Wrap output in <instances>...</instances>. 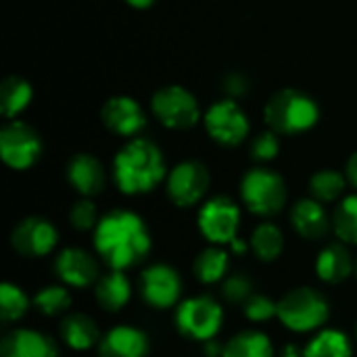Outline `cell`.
Listing matches in <instances>:
<instances>
[{"instance_id":"8992f818","label":"cell","mask_w":357,"mask_h":357,"mask_svg":"<svg viewBox=\"0 0 357 357\" xmlns=\"http://www.w3.org/2000/svg\"><path fill=\"white\" fill-rule=\"evenodd\" d=\"M182 337L192 341H211L224 326V307L209 295H197L180 301L174 316Z\"/></svg>"},{"instance_id":"5b68a950","label":"cell","mask_w":357,"mask_h":357,"mask_svg":"<svg viewBox=\"0 0 357 357\" xmlns=\"http://www.w3.org/2000/svg\"><path fill=\"white\" fill-rule=\"evenodd\" d=\"M241 199L253 215L272 218L280 213L287 203V184L278 172L259 165L243 176Z\"/></svg>"},{"instance_id":"484cf974","label":"cell","mask_w":357,"mask_h":357,"mask_svg":"<svg viewBox=\"0 0 357 357\" xmlns=\"http://www.w3.org/2000/svg\"><path fill=\"white\" fill-rule=\"evenodd\" d=\"M251 251L259 261H276L284 251V234L276 224L264 222L251 234Z\"/></svg>"},{"instance_id":"74e56055","label":"cell","mask_w":357,"mask_h":357,"mask_svg":"<svg viewBox=\"0 0 357 357\" xmlns=\"http://www.w3.org/2000/svg\"><path fill=\"white\" fill-rule=\"evenodd\" d=\"M203 351H205V356L207 357H222V354H224V345H220L215 339H211V341H205V343H203Z\"/></svg>"},{"instance_id":"603a6c76","label":"cell","mask_w":357,"mask_h":357,"mask_svg":"<svg viewBox=\"0 0 357 357\" xmlns=\"http://www.w3.org/2000/svg\"><path fill=\"white\" fill-rule=\"evenodd\" d=\"M228 268H230L228 251L220 245H211L195 257L192 274L201 284H215L226 278Z\"/></svg>"},{"instance_id":"44dd1931","label":"cell","mask_w":357,"mask_h":357,"mask_svg":"<svg viewBox=\"0 0 357 357\" xmlns=\"http://www.w3.org/2000/svg\"><path fill=\"white\" fill-rule=\"evenodd\" d=\"M59 333H61V341L73 351H88L92 347H98L102 339L98 324L88 314H82V312L67 314L61 320Z\"/></svg>"},{"instance_id":"cb8c5ba5","label":"cell","mask_w":357,"mask_h":357,"mask_svg":"<svg viewBox=\"0 0 357 357\" xmlns=\"http://www.w3.org/2000/svg\"><path fill=\"white\" fill-rule=\"evenodd\" d=\"M222 357H274V345L261 331H241L228 339Z\"/></svg>"},{"instance_id":"ffe728a7","label":"cell","mask_w":357,"mask_h":357,"mask_svg":"<svg viewBox=\"0 0 357 357\" xmlns=\"http://www.w3.org/2000/svg\"><path fill=\"white\" fill-rule=\"evenodd\" d=\"M356 272V261L345 243H328L316 257V274L326 284H341Z\"/></svg>"},{"instance_id":"9c48e42d","label":"cell","mask_w":357,"mask_h":357,"mask_svg":"<svg viewBox=\"0 0 357 357\" xmlns=\"http://www.w3.org/2000/svg\"><path fill=\"white\" fill-rule=\"evenodd\" d=\"M8 241L17 255L25 259H40L54 251L59 243V230L46 218L27 215L10 230Z\"/></svg>"},{"instance_id":"e0dca14e","label":"cell","mask_w":357,"mask_h":357,"mask_svg":"<svg viewBox=\"0 0 357 357\" xmlns=\"http://www.w3.org/2000/svg\"><path fill=\"white\" fill-rule=\"evenodd\" d=\"M0 357H59L50 337L31 328H15L2 337Z\"/></svg>"},{"instance_id":"83f0119b","label":"cell","mask_w":357,"mask_h":357,"mask_svg":"<svg viewBox=\"0 0 357 357\" xmlns=\"http://www.w3.org/2000/svg\"><path fill=\"white\" fill-rule=\"evenodd\" d=\"M347 176L337 169H322L310 178V195L320 203H335L345 195Z\"/></svg>"},{"instance_id":"7c38bea8","label":"cell","mask_w":357,"mask_h":357,"mask_svg":"<svg viewBox=\"0 0 357 357\" xmlns=\"http://www.w3.org/2000/svg\"><path fill=\"white\" fill-rule=\"evenodd\" d=\"M140 297L153 310H169L180 305L182 278L167 264H153L140 274Z\"/></svg>"},{"instance_id":"7bdbcfd3","label":"cell","mask_w":357,"mask_h":357,"mask_svg":"<svg viewBox=\"0 0 357 357\" xmlns=\"http://www.w3.org/2000/svg\"><path fill=\"white\" fill-rule=\"evenodd\" d=\"M356 339H357V326H356Z\"/></svg>"},{"instance_id":"ab89813d","label":"cell","mask_w":357,"mask_h":357,"mask_svg":"<svg viewBox=\"0 0 357 357\" xmlns=\"http://www.w3.org/2000/svg\"><path fill=\"white\" fill-rule=\"evenodd\" d=\"M282 357H303V351L297 345H287L282 349Z\"/></svg>"},{"instance_id":"b9f144b4","label":"cell","mask_w":357,"mask_h":357,"mask_svg":"<svg viewBox=\"0 0 357 357\" xmlns=\"http://www.w3.org/2000/svg\"><path fill=\"white\" fill-rule=\"evenodd\" d=\"M356 276H357V261H356Z\"/></svg>"},{"instance_id":"4316f807","label":"cell","mask_w":357,"mask_h":357,"mask_svg":"<svg viewBox=\"0 0 357 357\" xmlns=\"http://www.w3.org/2000/svg\"><path fill=\"white\" fill-rule=\"evenodd\" d=\"M31 100V86L17 75H10L0 86V109L6 119L17 117Z\"/></svg>"},{"instance_id":"60d3db41","label":"cell","mask_w":357,"mask_h":357,"mask_svg":"<svg viewBox=\"0 0 357 357\" xmlns=\"http://www.w3.org/2000/svg\"><path fill=\"white\" fill-rule=\"evenodd\" d=\"M128 4H132V6H136V8H146V6H151L155 0H126Z\"/></svg>"},{"instance_id":"8fae6325","label":"cell","mask_w":357,"mask_h":357,"mask_svg":"<svg viewBox=\"0 0 357 357\" xmlns=\"http://www.w3.org/2000/svg\"><path fill=\"white\" fill-rule=\"evenodd\" d=\"M0 155L10 169H29L42 155V140L31 126L10 121L0 132Z\"/></svg>"},{"instance_id":"4dcf8cb0","label":"cell","mask_w":357,"mask_h":357,"mask_svg":"<svg viewBox=\"0 0 357 357\" xmlns=\"http://www.w3.org/2000/svg\"><path fill=\"white\" fill-rule=\"evenodd\" d=\"M29 310V297L25 291L13 282H4L0 287V318L4 324L19 322Z\"/></svg>"},{"instance_id":"6da1fadb","label":"cell","mask_w":357,"mask_h":357,"mask_svg":"<svg viewBox=\"0 0 357 357\" xmlns=\"http://www.w3.org/2000/svg\"><path fill=\"white\" fill-rule=\"evenodd\" d=\"M94 251L109 270L126 272L146 259L153 249L144 220L128 209H111L100 215L92 234Z\"/></svg>"},{"instance_id":"30bf717a","label":"cell","mask_w":357,"mask_h":357,"mask_svg":"<svg viewBox=\"0 0 357 357\" xmlns=\"http://www.w3.org/2000/svg\"><path fill=\"white\" fill-rule=\"evenodd\" d=\"M155 117L172 130H188L199 121V102L182 86H165L153 96Z\"/></svg>"},{"instance_id":"ba28073f","label":"cell","mask_w":357,"mask_h":357,"mask_svg":"<svg viewBox=\"0 0 357 357\" xmlns=\"http://www.w3.org/2000/svg\"><path fill=\"white\" fill-rule=\"evenodd\" d=\"M209 184H211L209 169L201 161L188 159L178 163L169 172L165 182V192L176 207L186 209V207H195L197 203H201V199H205Z\"/></svg>"},{"instance_id":"7a4b0ae2","label":"cell","mask_w":357,"mask_h":357,"mask_svg":"<svg viewBox=\"0 0 357 357\" xmlns=\"http://www.w3.org/2000/svg\"><path fill=\"white\" fill-rule=\"evenodd\" d=\"M165 178V161L159 146L146 138H134L113 159V180L128 195H146Z\"/></svg>"},{"instance_id":"d6a6232c","label":"cell","mask_w":357,"mask_h":357,"mask_svg":"<svg viewBox=\"0 0 357 357\" xmlns=\"http://www.w3.org/2000/svg\"><path fill=\"white\" fill-rule=\"evenodd\" d=\"M243 314L251 322H268L272 318H278V301L270 299L268 295L253 293L243 303Z\"/></svg>"},{"instance_id":"3957f363","label":"cell","mask_w":357,"mask_h":357,"mask_svg":"<svg viewBox=\"0 0 357 357\" xmlns=\"http://www.w3.org/2000/svg\"><path fill=\"white\" fill-rule=\"evenodd\" d=\"M331 318V305L326 297L312 287L291 289L278 301V320L291 333H314L322 331V326Z\"/></svg>"},{"instance_id":"5bb4252c","label":"cell","mask_w":357,"mask_h":357,"mask_svg":"<svg viewBox=\"0 0 357 357\" xmlns=\"http://www.w3.org/2000/svg\"><path fill=\"white\" fill-rule=\"evenodd\" d=\"M54 274L65 287L71 289L94 287L100 278L96 257L79 247H67L54 257Z\"/></svg>"},{"instance_id":"7402d4cb","label":"cell","mask_w":357,"mask_h":357,"mask_svg":"<svg viewBox=\"0 0 357 357\" xmlns=\"http://www.w3.org/2000/svg\"><path fill=\"white\" fill-rule=\"evenodd\" d=\"M94 299H96L98 307L105 310L107 314L121 312L132 299L130 278L119 270H109L94 284Z\"/></svg>"},{"instance_id":"e575fe53","label":"cell","mask_w":357,"mask_h":357,"mask_svg":"<svg viewBox=\"0 0 357 357\" xmlns=\"http://www.w3.org/2000/svg\"><path fill=\"white\" fill-rule=\"evenodd\" d=\"M222 295L228 303H245L253 295V282L245 274H232L224 280Z\"/></svg>"},{"instance_id":"1f68e13d","label":"cell","mask_w":357,"mask_h":357,"mask_svg":"<svg viewBox=\"0 0 357 357\" xmlns=\"http://www.w3.org/2000/svg\"><path fill=\"white\" fill-rule=\"evenodd\" d=\"M69 222H71V226L77 232H88V230L94 232V228L100 222L98 209H96L94 201L92 199H84V197L79 201H75L71 205V209H69Z\"/></svg>"},{"instance_id":"8d00e7d4","label":"cell","mask_w":357,"mask_h":357,"mask_svg":"<svg viewBox=\"0 0 357 357\" xmlns=\"http://www.w3.org/2000/svg\"><path fill=\"white\" fill-rule=\"evenodd\" d=\"M345 176H347V182L357 188V151L349 157V161H347V165H345Z\"/></svg>"},{"instance_id":"d4e9b609","label":"cell","mask_w":357,"mask_h":357,"mask_svg":"<svg viewBox=\"0 0 357 357\" xmlns=\"http://www.w3.org/2000/svg\"><path fill=\"white\" fill-rule=\"evenodd\" d=\"M354 347L349 337L337 328H322L303 347V357H351Z\"/></svg>"},{"instance_id":"836d02e7","label":"cell","mask_w":357,"mask_h":357,"mask_svg":"<svg viewBox=\"0 0 357 357\" xmlns=\"http://www.w3.org/2000/svg\"><path fill=\"white\" fill-rule=\"evenodd\" d=\"M278 153H280V142H278V136L274 130H266V132L257 134L249 146V155L257 163H270L276 159Z\"/></svg>"},{"instance_id":"9a60e30c","label":"cell","mask_w":357,"mask_h":357,"mask_svg":"<svg viewBox=\"0 0 357 357\" xmlns=\"http://www.w3.org/2000/svg\"><path fill=\"white\" fill-rule=\"evenodd\" d=\"M100 119L107 126V130L123 138H136L146 126L142 107L130 96L109 98L100 109Z\"/></svg>"},{"instance_id":"52a82bcc","label":"cell","mask_w":357,"mask_h":357,"mask_svg":"<svg viewBox=\"0 0 357 357\" xmlns=\"http://www.w3.org/2000/svg\"><path fill=\"white\" fill-rule=\"evenodd\" d=\"M199 232L211 245H230L238 236L241 228V207L226 195L211 197L203 203L197 215Z\"/></svg>"},{"instance_id":"d6986e66","label":"cell","mask_w":357,"mask_h":357,"mask_svg":"<svg viewBox=\"0 0 357 357\" xmlns=\"http://www.w3.org/2000/svg\"><path fill=\"white\" fill-rule=\"evenodd\" d=\"M293 230L305 241H322L333 230V220L316 199H301L291 209Z\"/></svg>"},{"instance_id":"f35d334b","label":"cell","mask_w":357,"mask_h":357,"mask_svg":"<svg viewBox=\"0 0 357 357\" xmlns=\"http://www.w3.org/2000/svg\"><path fill=\"white\" fill-rule=\"evenodd\" d=\"M228 247H230V251H232L234 255H245V253H247V251L251 249V245H249L247 241L238 238V236H236V238H234V241H232V243H230Z\"/></svg>"},{"instance_id":"f1b7e54d","label":"cell","mask_w":357,"mask_h":357,"mask_svg":"<svg viewBox=\"0 0 357 357\" xmlns=\"http://www.w3.org/2000/svg\"><path fill=\"white\" fill-rule=\"evenodd\" d=\"M33 307L48 318L63 316L71 307V293L65 284H48L40 289L33 297Z\"/></svg>"},{"instance_id":"f546056e","label":"cell","mask_w":357,"mask_h":357,"mask_svg":"<svg viewBox=\"0 0 357 357\" xmlns=\"http://www.w3.org/2000/svg\"><path fill=\"white\" fill-rule=\"evenodd\" d=\"M333 230L341 243L357 245V195H349L339 203L333 215Z\"/></svg>"},{"instance_id":"d590c367","label":"cell","mask_w":357,"mask_h":357,"mask_svg":"<svg viewBox=\"0 0 357 357\" xmlns=\"http://www.w3.org/2000/svg\"><path fill=\"white\" fill-rule=\"evenodd\" d=\"M224 88L230 96H243L249 88L247 79L241 75V73H230L226 79H224Z\"/></svg>"},{"instance_id":"4fadbf2b","label":"cell","mask_w":357,"mask_h":357,"mask_svg":"<svg viewBox=\"0 0 357 357\" xmlns=\"http://www.w3.org/2000/svg\"><path fill=\"white\" fill-rule=\"evenodd\" d=\"M205 128L222 146H236L249 136V119L232 98L218 100L209 107L205 113Z\"/></svg>"},{"instance_id":"2e32d148","label":"cell","mask_w":357,"mask_h":357,"mask_svg":"<svg viewBox=\"0 0 357 357\" xmlns=\"http://www.w3.org/2000/svg\"><path fill=\"white\" fill-rule=\"evenodd\" d=\"M65 176L71 188L84 199L100 195L107 186V172L102 163L94 155H88V153L73 155L67 163Z\"/></svg>"},{"instance_id":"277c9868","label":"cell","mask_w":357,"mask_h":357,"mask_svg":"<svg viewBox=\"0 0 357 357\" xmlns=\"http://www.w3.org/2000/svg\"><path fill=\"white\" fill-rule=\"evenodd\" d=\"M320 109L305 92L287 88L276 92L266 105V123L278 134H299L316 126Z\"/></svg>"},{"instance_id":"ac0fdd59","label":"cell","mask_w":357,"mask_h":357,"mask_svg":"<svg viewBox=\"0 0 357 357\" xmlns=\"http://www.w3.org/2000/svg\"><path fill=\"white\" fill-rule=\"evenodd\" d=\"M151 341L146 333L134 326H115L102 335L98 343V357H146Z\"/></svg>"}]
</instances>
